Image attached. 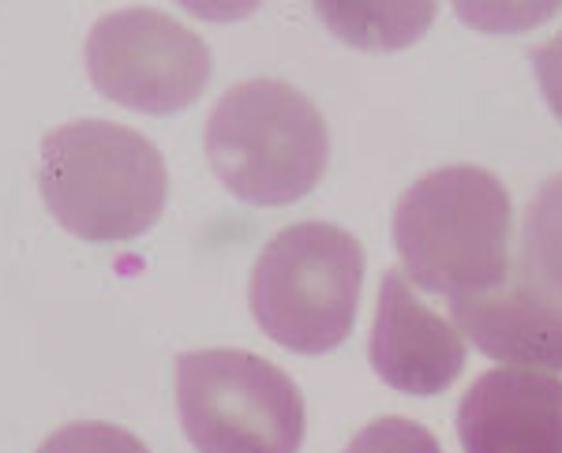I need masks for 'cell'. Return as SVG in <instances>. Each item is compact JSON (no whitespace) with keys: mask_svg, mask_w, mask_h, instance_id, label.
I'll return each instance as SVG.
<instances>
[{"mask_svg":"<svg viewBox=\"0 0 562 453\" xmlns=\"http://www.w3.org/2000/svg\"><path fill=\"white\" fill-rule=\"evenodd\" d=\"M315 12L360 49H402L431 26L435 4H319Z\"/></svg>","mask_w":562,"mask_h":453,"instance_id":"cell-10","label":"cell"},{"mask_svg":"<svg viewBox=\"0 0 562 453\" xmlns=\"http://www.w3.org/2000/svg\"><path fill=\"white\" fill-rule=\"evenodd\" d=\"M206 161L248 206H289L312 195L330 166V128L296 87L248 79L217 98Z\"/></svg>","mask_w":562,"mask_h":453,"instance_id":"cell-3","label":"cell"},{"mask_svg":"<svg viewBox=\"0 0 562 453\" xmlns=\"http://www.w3.org/2000/svg\"><path fill=\"white\" fill-rule=\"evenodd\" d=\"M514 206L480 166H447L405 188L394 206V248L405 278L450 304L492 293L514 270Z\"/></svg>","mask_w":562,"mask_h":453,"instance_id":"cell-1","label":"cell"},{"mask_svg":"<svg viewBox=\"0 0 562 453\" xmlns=\"http://www.w3.org/2000/svg\"><path fill=\"white\" fill-rule=\"evenodd\" d=\"M368 352L375 375L413 397L442 394L465 371V341L458 326L420 301L405 270L383 274Z\"/></svg>","mask_w":562,"mask_h":453,"instance_id":"cell-7","label":"cell"},{"mask_svg":"<svg viewBox=\"0 0 562 453\" xmlns=\"http://www.w3.org/2000/svg\"><path fill=\"white\" fill-rule=\"evenodd\" d=\"M38 188L71 237L124 244L147 233L166 211L169 173L147 135L83 116L42 139Z\"/></svg>","mask_w":562,"mask_h":453,"instance_id":"cell-2","label":"cell"},{"mask_svg":"<svg viewBox=\"0 0 562 453\" xmlns=\"http://www.w3.org/2000/svg\"><path fill=\"white\" fill-rule=\"evenodd\" d=\"M465 453H562V378L495 367L458 405Z\"/></svg>","mask_w":562,"mask_h":453,"instance_id":"cell-8","label":"cell"},{"mask_svg":"<svg viewBox=\"0 0 562 453\" xmlns=\"http://www.w3.org/2000/svg\"><path fill=\"white\" fill-rule=\"evenodd\" d=\"M38 453H150V450L143 446V439H135L132 431L116 428V423L79 420L53 431L38 446Z\"/></svg>","mask_w":562,"mask_h":453,"instance_id":"cell-12","label":"cell"},{"mask_svg":"<svg viewBox=\"0 0 562 453\" xmlns=\"http://www.w3.org/2000/svg\"><path fill=\"white\" fill-rule=\"evenodd\" d=\"M521 274L562 301V173L543 180L525 211Z\"/></svg>","mask_w":562,"mask_h":453,"instance_id":"cell-11","label":"cell"},{"mask_svg":"<svg viewBox=\"0 0 562 453\" xmlns=\"http://www.w3.org/2000/svg\"><path fill=\"white\" fill-rule=\"evenodd\" d=\"M532 68H537V83L548 109L555 113V121L562 124V31L551 42H543L532 57Z\"/></svg>","mask_w":562,"mask_h":453,"instance_id":"cell-14","label":"cell"},{"mask_svg":"<svg viewBox=\"0 0 562 453\" xmlns=\"http://www.w3.org/2000/svg\"><path fill=\"white\" fill-rule=\"evenodd\" d=\"M177 409L199 453H301L304 394L278 364L240 349L177 360Z\"/></svg>","mask_w":562,"mask_h":453,"instance_id":"cell-5","label":"cell"},{"mask_svg":"<svg viewBox=\"0 0 562 453\" xmlns=\"http://www.w3.org/2000/svg\"><path fill=\"white\" fill-rule=\"evenodd\" d=\"M83 57L98 94L150 116L195 105L214 71L206 42L158 8H121L102 15L90 26Z\"/></svg>","mask_w":562,"mask_h":453,"instance_id":"cell-6","label":"cell"},{"mask_svg":"<svg viewBox=\"0 0 562 453\" xmlns=\"http://www.w3.org/2000/svg\"><path fill=\"white\" fill-rule=\"evenodd\" d=\"M346 453H442V446L424 423L405 420V416H383V420H371L349 442Z\"/></svg>","mask_w":562,"mask_h":453,"instance_id":"cell-13","label":"cell"},{"mask_svg":"<svg viewBox=\"0 0 562 453\" xmlns=\"http://www.w3.org/2000/svg\"><path fill=\"white\" fill-rule=\"evenodd\" d=\"M450 319L484 356L521 371H562V301L518 270L510 285L450 304Z\"/></svg>","mask_w":562,"mask_h":453,"instance_id":"cell-9","label":"cell"},{"mask_svg":"<svg viewBox=\"0 0 562 453\" xmlns=\"http://www.w3.org/2000/svg\"><path fill=\"white\" fill-rule=\"evenodd\" d=\"M364 244L341 225L296 222L262 244L248 301L259 330L301 356H323L352 333Z\"/></svg>","mask_w":562,"mask_h":453,"instance_id":"cell-4","label":"cell"}]
</instances>
